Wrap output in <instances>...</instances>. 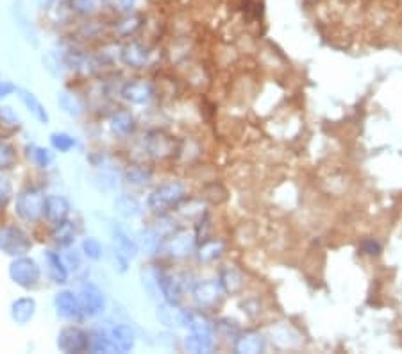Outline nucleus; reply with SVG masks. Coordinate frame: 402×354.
Listing matches in <instances>:
<instances>
[{
    "mask_svg": "<svg viewBox=\"0 0 402 354\" xmlns=\"http://www.w3.org/2000/svg\"><path fill=\"white\" fill-rule=\"evenodd\" d=\"M186 197V188L179 181H168L152 190L147 199V206L155 215H167L174 207L179 206Z\"/></svg>",
    "mask_w": 402,
    "mask_h": 354,
    "instance_id": "nucleus-1",
    "label": "nucleus"
},
{
    "mask_svg": "<svg viewBox=\"0 0 402 354\" xmlns=\"http://www.w3.org/2000/svg\"><path fill=\"white\" fill-rule=\"evenodd\" d=\"M45 199L47 197L38 188H27L16 199V213L25 222H40L45 219Z\"/></svg>",
    "mask_w": 402,
    "mask_h": 354,
    "instance_id": "nucleus-2",
    "label": "nucleus"
},
{
    "mask_svg": "<svg viewBox=\"0 0 402 354\" xmlns=\"http://www.w3.org/2000/svg\"><path fill=\"white\" fill-rule=\"evenodd\" d=\"M9 274H11V279L18 287L34 288L41 279V268L34 259L20 256V258L13 261Z\"/></svg>",
    "mask_w": 402,
    "mask_h": 354,
    "instance_id": "nucleus-3",
    "label": "nucleus"
},
{
    "mask_svg": "<svg viewBox=\"0 0 402 354\" xmlns=\"http://www.w3.org/2000/svg\"><path fill=\"white\" fill-rule=\"evenodd\" d=\"M57 349L63 353H84L90 349V334L77 326L63 327L57 334Z\"/></svg>",
    "mask_w": 402,
    "mask_h": 354,
    "instance_id": "nucleus-4",
    "label": "nucleus"
},
{
    "mask_svg": "<svg viewBox=\"0 0 402 354\" xmlns=\"http://www.w3.org/2000/svg\"><path fill=\"white\" fill-rule=\"evenodd\" d=\"M31 247H32L31 238H29L22 229L8 227V229H4V231L0 233V249H2L6 254L24 256L27 254Z\"/></svg>",
    "mask_w": 402,
    "mask_h": 354,
    "instance_id": "nucleus-5",
    "label": "nucleus"
},
{
    "mask_svg": "<svg viewBox=\"0 0 402 354\" xmlns=\"http://www.w3.org/2000/svg\"><path fill=\"white\" fill-rule=\"evenodd\" d=\"M79 301L83 313L88 317H99L106 310V299H104L102 290L95 287L93 282H84L79 290Z\"/></svg>",
    "mask_w": 402,
    "mask_h": 354,
    "instance_id": "nucleus-6",
    "label": "nucleus"
},
{
    "mask_svg": "<svg viewBox=\"0 0 402 354\" xmlns=\"http://www.w3.org/2000/svg\"><path fill=\"white\" fill-rule=\"evenodd\" d=\"M54 308H56L57 317H61L63 320H79L84 315L79 295L70 290L57 292L56 297H54Z\"/></svg>",
    "mask_w": 402,
    "mask_h": 354,
    "instance_id": "nucleus-7",
    "label": "nucleus"
},
{
    "mask_svg": "<svg viewBox=\"0 0 402 354\" xmlns=\"http://www.w3.org/2000/svg\"><path fill=\"white\" fill-rule=\"evenodd\" d=\"M120 93H122V97H124L127 102L139 106V104L151 102L155 95V90H154V84H152L151 81L136 79L125 84Z\"/></svg>",
    "mask_w": 402,
    "mask_h": 354,
    "instance_id": "nucleus-8",
    "label": "nucleus"
},
{
    "mask_svg": "<svg viewBox=\"0 0 402 354\" xmlns=\"http://www.w3.org/2000/svg\"><path fill=\"white\" fill-rule=\"evenodd\" d=\"M158 320H160L163 326L174 329V327L188 326V324H190V315L181 310L176 303H167V301H163V303L158 306Z\"/></svg>",
    "mask_w": 402,
    "mask_h": 354,
    "instance_id": "nucleus-9",
    "label": "nucleus"
},
{
    "mask_svg": "<svg viewBox=\"0 0 402 354\" xmlns=\"http://www.w3.org/2000/svg\"><path fill=\"white\" fill-rule=\"evenodd\" d=\"M68 213H70V203H68L67 197L47 196V199H45V219H47L52 226H56V224L67 220Z\"/></svg>",
    "mask_w": 402,
    "mask_h": 354,
    "instance_id": "nucleus-10",
    "label": "nucleus"
},
{
    "mask_svg": "<svg viewBox=\"0 0 402 354\" xmlns=\"http://www.w3.org/2000/svg\"><path fill=\"white\" fill-rule=\"evenodd\" d=\"M147 149L151 152L152 158L155 159H165L174 156V149H176V144H174V138L165 132L154 131L148 135V142H147Z\"/></svg>",
    "mask_w": 402,
    "mask_h": 354,
    "instance_id": "nucleus-11",
    "label": "nucleus"
},
{
    "mask_svg": "<svg viewBox=\"0 0 402 354\" xmlns=\"http://www.w3.org/2000/svg\"><path fill=\"white\" fill-rule=\"evenodd\" d=\"M113 353H129L134 347V331L125 324H116L108 331Z\"/></svg>",
    "mask_w": 402,
    "mask_h": 354,
    "instance_id": "nucleus-12",
    "label": "nucleus"
},
{
    "mask_svg": "<svg viewBox=\"0 0 402 354\" xmlns=\"http://www.w3.org/2000/svg\"><path fill=\"white\" fill-rule=\"evenodd\" d=\"M193 249V236L188 235V233H176L172 235L170 238L165 243V251L170 258H186L188 254Z\"/></svg>",
    "mask_w": 402,
    "mask_h": 354,
    "instance_id": "nucleus-13",
    "label": "nucleus"
},
{
    "mask_svg": "<svg viewBox=\"0 0 402 354\" xmlns=\"http://www.w3.org/2000/svg\"><path fill=\"white\" fill-rule=\"evenodd\" d=\"M120 60H122V63L131 68H144L148 61V50L144 45L132 41V43H127L122 47Z\"/></svg>",
    "mask_w": 402,
    "mask_h": 354,
    "instance_id": "nucleus-14",
    "label": "nucleus"
},
{
    "mask_svg": "<svg viewBox=\"0 0 402 354\" xmlns=\"http://www.w3.org/2000/svg\"><path fill=\"white\" fill-rule=\"evenodd\" d=\"M45 263H47V272L50 279L57 285H63L68 281V265L56 251L45 252Z\"/></svg>",
    "mask_w": 402,
    "mask_h": 354,
    "instance_id": "nucleus-15",
    "label": "nucleus"
},
{
    "mask_svg": "<svg viewBox=\"0 0 402 354\" xmlns=\"http://www.w3.org/2000/svg\"><path fill=\"white\" fill-rule=\"evenodd\" d=\"M113 243H115V249L120 251L124 256H127L129 259H134L139 252V243L136 240H132V236L125 231L124 227H115L113 229Z\"/></svg>",
    "mask_w": 402,
    "mask_h": 354,
    "instance_id": "nucleus-16",
    "label": "nucleus"
},
{
    "mask_svg": "<svg viewBox=\"0 0 402 354\" xmlns=\"http://www.w3.org/2000/svg\"><path fill=\"white\" fill-rule=\"evenodd\" d=\"M141 211H144V206L131 193H122L115 199V213L122 219H136L141 215Z\"/></svg>",
    "mask_w": 402,
    "mask_h": 354,
    "instance_id": "nucleus-17",
    "label": "nucleus"
},
{
    "mask_svg": "<svg viewBox=\"0 0 402 354\" xmlns=\"http://www.w3.org/2000/svg\"><path fill=\"white\" fill-rule=\"evenodd\" d=\"M109 128H111V131L115 132L116 136L125 138V136L132 135V131H134L136 120L131 113L122 109V111H116L115 115L111 116V120H109Z\"/></svg>",
    "mask_w": 402,
    "mask_h": 354,
    "instance_id": "nucleus-18",
    "label": "nucleus"
},
{
    "mask_svg": "<svg viewBox=\"0 0 402 354\" xmlns=\"http://www.w3.org/2000/svg\"><path fill=\"white\" fill-rule=\"evenodd\" d=\"M11 313L13 318H15V322L18 324L31 322L32 318H34V313H36V301L32 297L18 299V301L13 304Z\"/></svg>",
    "mask_w": 402,
    "mask_h": 354,
    "instance_id": "nucleus-19",
    "label": "nucleus"
},
{
    "mask_svg": "<svg viewBox=\"0 0 402 354\" xmlns=\"http://www.w3.org/2000/svg\"><path fill=\"white\" fill-rule=\"evenodd\" d=\"M20 99H22V102H24L25 108H27V111L31 113V115L34 116L38 122L48 123V120H50L48 111L45 109V106L40 102V99H38L34 93L27 92V90H20Z\"/></svg>",
    "mask_w": 402,
    "mask_h": 354,
    "instance_id": "nucleus-20",
    "label": "nucleus"
},
{
    "mask_svg": "<svg viewBox=\"0 0 402 354\" xmlns=\"http://www.w3.org/2000/svg\"><path fill=\"white\" fill-rule=\"evenodd\" d=\"M57 104H60V108L63 109V113H67V115L72 116V118H79L84 113V106L79 97H77L76 93L68 92V90H63V92L57 93Z\"/></svg>",
    "mask_w": 402,
    "mask_h": 354,
    "instance_id": "nucleus-21",
    "label": "nucleus"
},
{
    "mask_svg": "<svg viewBox=\"0 0 402 354\" xmlns=\"http://www.w3.org/2000/svg\"><path fill=\"white\" fill-rule=\"evenodd\" d=\"M160 275H161V268L155 267V265H147V267L141 271V281H144V288L148 292V295H151V297H154V299L161 297Z\"/></svg>",
    "mask_w": 402,
    "mask_h": 354,
    "instance_id": "nucleus-22",
    "label": "nucleus"
},
{
    "mask_svg": "<svg viewBox=\"0 0 402 354\" xmlns=\"http://www.w3.org/2000/svg\"><path fill=\"white\" fill-rule=\"evenodd\" d=\"M15 16H16V24H18V27H20L22 34L25 36V40H27L31 45H34V47H36L38 45V32H36V29H34V25H32V20L29 18V15H27V11H25L24 6L18 4V8H16V11H15Z\"/></svg>",
    "mask_w": 402,
    "mask_h": 354,
    "instance_id": "nucleus-23",
    "label": "nucleus"
},
{
    "mask_svg": "<svg viewBox=\"0 0 402 354\" xmlns=\"http://www.w3.org/2000/svg\"><path fill=\"white\" fill-rule=\"evenodd\" d=\"M93 184L97 186V190L104 191V193H111L118 186V174L115 170H99L93 177Z\"/></svg>",
    "mask_w": 402,
    "mask_h": 354,
    "instance_id": "nucleus-24",
    "label": "nucleus"
},
{
    "mask_svg": "<svg viewBox=\"0 0 402 354\" xmlns=\"http://www.w3.org/2000/svg\"><path fill=\"white\" fill-rule=\"evenodd\" d=\"M74 236H76V227H74V224L68 219L54 226L52 238H54V242L56 243H60L61 247L70 245V243L74 242Z\"/></svg>",
    "mask_w": 402,
    "mask_h": 354,
    "instance_id": "nucleus-25",
    "label": "nucleus"
},
{
    "mask_svg": "<svg viewBox=\"0 0 402 354\" xmlns=\"http://www.w3.org/2000/svg\"><path fill=\"white\" fill-rule=\"evenodd\" d=\"M139 247L144 249L145 254L154 256L161 249V235L155 229H144L139 235Z\"/></svg>",
    "mask_w": 402,
    "mask_h": 354,
    "instance_id": "nucleus-26",
    "label": "nucleus"
},
{
    "mask_svg": "<svg viewBox=\"0 0 402 354\" xmlns=\"http://www.w3.org/2000/svg\"><path fill=\"white\" fill-rule=\"evenodd\" d=\"M151 181H152V172L147 170L145 167L134 165V167H131L127 172H125V183L131 184V186L144 188L147 186Z\"/></svg>",
    "mask_w": 402,
    "mask_h": 354,
    "instance_id": "nucleus-27",
    "label": "nucleus"
},
{
    "mask_svg": "<svg viewBox=\"0 0 402 354\" xmlns=\"http://www.w3.org/2000/svg\"><path fill=\"white\" fill-rule=\"evenodd\" d=\"M29 158L32 159V163L40 168H47L48 165L54 163V154H52L50 149L40 147V145H31L29 147Z\"/></svg>",
    "mask_w": 402,
    "mask_h": 354,
    "instance_id": "nucleus-28",
    "label": "nucleus"
},
{
    "mask_svg": "<svg viewBox=\"0 0 402 354\" xmlns=\"http://www.w3.org/2000/svg\"><path fill=\"white\" fill-rule=\"evenodd\" d=\"M50 145L57 152H70L77 145L76 138L68 132H54L50 136Z\"/></svg>",
    "mask_w": 402,
    "mask_h": 354,
    "instance_id": "nucleus-29",
    "label": "nucleus"
},
{
    "mask_svg": "<svg viewBox=\"0 0 402 354\" xmlns=\"http://www.w3.org/2000/svg\"><path fill=\"white\" fill-rule=\"evenodd\" d=\"M43 68L52 77H56V79L64 76L63 60L57 54H54V52H48L47 56H43Z\"/></svg>",
    "mask_w": 402,
    "mask_h": 354,
    "instance_id": "nucleus-30",
    "label": "nucleus"
},
{
    "mask_svg": "<svg viewBox=\"0 0 402 354\" xmlns=\"http://www.w3.org/2000/svg\"><path fill=\"white\" fill-rule=\"evenodd\" d=\"M90 349H92L93 353H113L109 334L104 333V331L102 333L97 331V333L90 334Z\"/></svg>",
    "mask_w": 402,
    "mask_h": 354,
    "instance_id": "nucleus-31",
    "label": "nucleus"
},
{
    "mask_svg": "<svg viewBox=\"0 0 402 354\" xmlns=\"http://www.w3.org/2000/svg\"><path fill=\"white\" fill-rule=\"evenodd\" d=\"M83 254L88 259H92V261H99V259H102V256H104L102 243H100L97 238H93V236L84 238Z\"/></svg>",
    "mask_w": 402,
    "mask_h": 354,
    "instance_id": "nucleus-32",
    "label": "nucleus"
},
{
    "mask_svg": "<svg viewBox=\"0 0 402 354\" xmlns=\"http://www.w3.org/2000/svg\"><path fill=\"white\" fill-rule=\"evenodd\" d=\"M72 9L79 15H95L100 9V0H70Z\"/></svg>",
    "mask_w": 402,
    "mask_h": 354,
    "instance_id": "nucleus-33",
    "label": "nucleus"
},
{
    "mask_svg": "<svg viewBox=\"0 0 402 354\" xmlns=\"http://www.w3.org/2000/svg\"><path fill=\"white\" fill-rule=\"evenodd\" d=\"M139 18L138 16H127V18H124L122 22H118L115 27V31L118 32L120 36H129V34H132L134 31H138L139 29Z\"/></svg>",
    "mask_w": 402,
    "mask_h": 354,
    "instance_id": "nucleus-34",
    "label": "nucleus"
},
{
    "mask_svg": "<svg viewBox=\"0 0 402 354\" xmlns=\"http://www.w3.org/2000/svg\"><path fill=\"white\" fill-rule=\"evenodd\" d=\"M16 163V152L11 145L0 144V170H8Z\"/></svg>",
    "mask_w": 402,
    "mask_h": 354,
    "instance_id": "nucleus-35",
    "label": "nucleus"
},
{
    "mask_svg": "<svg viewBox=\"0 0 402 354\" xmlns=\"http://www.w3.org/2000/svg\"><path fill=\"white\" fill-rule=\"evenodd\" d=\"M115 6L120 11L131 13L132 9H136V6H138V0H115Z\"/></svg>",
    "mask_w": 402,
    "mask_h": 354,
    "instance_id": "nucleus-36",
    "label": "nucleus"
},
{
    "mask_svg": "<svg viewBox=\"0 0 402 354\" xmlns=\"http://www.w3.org/2000/svg\"><path fill=\"white\" fill-rule=\"evenodd\" d=\"M9 196V184L4 179H0V203H6Z\"/></svg>",
    "mask_w": 402,
    "mask_h": 354,
    "instance_id": "nucleus-37",
    "label": "nucleus"
},
{
    "mask_svg": "<svg viewBox=\"0 0 402 354\" xmlns=\"http://www.w3.org/2000/svg\"><path fill=\"white\" fill-rule=\"evenodd\" d=\"M15 90H16L15 84L2 83V86H0V97H8L9 93H13V92H15Z\"/></svg>",
    "mask_w": 402,
    "mask_h": 354,
    "instance_id": "nucleus-38",
    "label": "nucleus"
},
{
    "mask_svg": "<svg viewBox=\"0 0 402 354\" xmlns=\"http://www.w3.org/2000/svg\"><path fill=\"white\" fill-rule=\"evenodd\" d=\"M54 2H56V0H34V4L41 9H50L52 6H54Z\"/></svg>",
    "mask_w": 402,
    "mask_h": 354,
    "instance_id": "nucleus-39",
    "label": "nucleus"
}]
</instances>
